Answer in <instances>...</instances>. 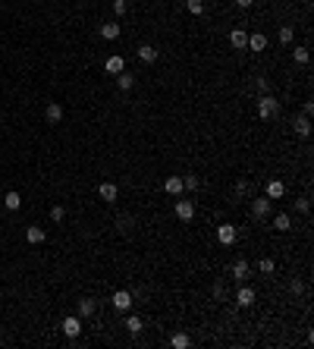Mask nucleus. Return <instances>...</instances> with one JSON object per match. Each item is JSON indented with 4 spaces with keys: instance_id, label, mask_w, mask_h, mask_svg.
<instances>
[{
    "instance_id": "f257e3e1",
    "label": "nucleus",
    "mask_w": 314,
    "mask_h": 349,
    "mask_svg": "<svg viewBox=\"0 0 314 349\" xmlns=\"http://www.w3.org/2000/svg\"><path fill=\"white\" fill-rule=\"evenodd\" d=\"M277 113H280V101L273 95H261L258 98V117L261 120H273Z\"/></svg>"
},
{
    "instance_id": "f03ea898",
    "label": "nucleus",
    "mask_w": 314,
    "mask_h": 349,
    "mask_svg": "<svg viewBox=\"0 0 314 349\" xmlns=\"http://www.w3.org/2000/svg\"><path fill=\"white\" fill-rule=\"evenodd\" d=\"M217 243L220 245H236V227L232 224H220L217 227Z\"/></svg>"
},
{
    "instance_id": "7ed1b4c3",
    "label": "nucleus",
    "mask_w": 314,
    "mask_h": 349,
    "mask_svg": "<svg viewBox=\"0 0 314 349\" xmlns=\"http://www.w3.org/2000/svg\"><path fill=\"white\" fill-rule=\"evenodd\" d=\"M264 192H267V198H270V201H280V198L286 195V183H283V179H267Z\"/></svg>"
},
{
    "instance_id": "20e7f679",
    "label": "nucleus",
    "mask_w": 314,
    "mask_h": 349,
    "mask_svg": "<svg viewBox=\"0 0 314 349\" xmlns=\"http://www.w3.org/2000/svg\"><path fill=\"white\" fill-rule=\"evenodd\" d=\"M110 302H113V308H116V312H129V308H132V293H129V290H116Z\"/></svg>"
},
{
    "instance_id": "39448f33",
    "label": "nucleus",
    "mask_w": 314,
    "mask_h": 349,
    "mask_svg": "<svg viewBox=\"0 0 314 349\" xmlns=\"http://www.w3.org/2000/svg\"><path fill=\"white\" fill-rule=\"evenodd\" d=\"M251 214H255V217L258 220H264L267 217V214H270V198H251Z\"/></svg>"
},
{
    "instance_id": "423d86ee",
    "label": "nucleus",
    "mask_w": 314,
    "mask_h": 349,
    "mask_svg": "<svg viewBox=\"0 0 314 349\" xmlns=\"http://www.w3.org/2000/svg\"><path fill=\"white\" fill-rule=\"evenodd\" d=\"M107 72H110V76H119V72H123L126 70V57H123V53H113V57H107Z\"/></svg>"
},
{
    "instance_id": "0eeeda50",
    "label": "nucleus",
    "mask_w": 314,
    "mask_h": 349,
    "mask_svg": "<svg viewBox=\"0 0 314 349\" xmlns=\"http://www.w3.org/2000/svg\"><path fill=\"white\" fill-rule=\"evenodd\" d=\"M44 120H48V123H53V126H57L60 120H63V107H60L57 101H50V104L44 107Z\"/></svg>"
},
{
    "instance_id": "6e6552de",
    "label": "nucleus",
    "mask_w": 314,
    "mask_h": 349,
    "mask_svg": "<svg viewBox=\"0 0 314 349\" xmlns=\"http://www.w3.org/2000/svg\"><path fill=\"white\" fill-rule=\"evenodd\" d=\"M176 217L179 220H192L195 217V201H176Z\"/></svg>"
},
{
    "instance_id": "1a4fd4ad",
    "label": "nucleus",
    "mask_w": 314,
    "mask_h": 349,
    "mask_svg": "<svg viewBox=\"0 0 314 349\" xmlns=\"http://www.w3.org/2000/svg\"><path fill=\"white\" fill-rule=\"evenodd\" d=\"M63 333H66L69 340H76L79 333H82V321H79V318H66V321H63Z\"/></svg>"
},
{
    "instance_id": "9d476101",
    "label": "nucleus",
    "mask_w": 314,
    "mask_h": 349,
    "mask_svg": "<svg viewBox=\"0 0 314 349\" xmlns=\"http://www.w3.org/2000/svg\"><path fill=\"white\" fill-rule=\"evenodd\" d=\"M98 195H101V201H116L119 198V189L113 183H101V186H98Z\"/></svg>"
},
{
    "instance_id": "9b49d317",
    "label": "nucleus",
    "mask_w": 314,
    "mask_h": 349,
    "mask_svg": "<svg viewBox=\"0 0 314 349\" xmlns=\"http://www.w3.org/2000/svg\"><path fill=\"white\" fill-rule=\"evenodd\" d=\"M230 44L236 51H245V44H248V35H245V29H232L230 32Z\"/></svg>"
},
{
    "instance_id": "f8f14e48",
    "label": "nucleus",
    "mask_w": 314,
    "mask_h": 349,
    "mask_svg": "<svg viewBox=\"0 0 314 349\" xmlns=\"http://www.w3.org/2000/svg\"><path fill=\"white\" fill-rule=\"evenodd\" d=\"M157 57H160V51L154 44H142V48H138V60H142V63H154Z\"/></svg>"
},
{
    "instance_id": "ddd939ff",
    "label": "nucleus",
    "mask_w": 314,
    "mask_h": 349,
    "mask_svg": "<svg viewBox=\"0 0 314 349\" xmlns=\"http://www.w3.org/2000/svg\"><path fill=\"white\" fill-rule=\"evenodd\" d=\"M164 189H166V195H182V176H166Z\"/></svg>"
},
{
    "instance_id": "4468645a",
    "label": "nucleus",
    "mask_w": 314,
    "mask_h": 349,
    "mask_svg": "<svg viewBox=\"0 0 314 349\" xmlns=\"http://www.w3.org/2000/svg\"><path fill=\"white\" fill-rule=\"evenodd\" d=\"M236 302H239L242 308H248L251 302H255V290H251V286H242V290L236 293Z\"/></svg>"
},
{
    "instance_id": "2eb2a0df",
    "label": "nucleus",
    "mask_w": 314,
    "mask_h": 349,
    "mask_svg": "<svg viewBox=\"0 0 314 349\" xmlns=\"http://www.w3.org/2000/svg\"><path fill=\"white\" fill-rule=\"evenodd\" d=\"M25 239H29V243H44V239H48V233H44V227H29V230H25Z\"/></svg>"
},
{
    "instance_id": "dca6fc26",
    "label": "nucleus",
    "mask_w": 314,
    "mask_h": 349,
    "mask_svg": "<svg viewBox=\"0 0 314 349\" xmlns=\"http://www.w3.org/2000/svg\"><path fill=\"white\" fill-rule=\"evenodd\" d=\"M101 38H107V41H116V38H119V25H116V22H104V25H101Z\"/></svg>"
},
{
    "instance_id": "f3484780",
    "label": "nucleus",
    "mask_w": 314,
    "mask_h": 349,
    "mask_svg": "<svg viewBox=\"0 0 314 349\" xmlns=\"http://www.w3.org/2000/svg\"><path fill=\"white\" fill-rule=\"evenodd\" d=\"M245 48H248V51H264L267 48V38L261 35V32H258V35H248V44H245Z\"/></svg>"
},
{
    "instance_id": "a211bd4d",
    "label": "nucleus",
    "mask_w": 314,
    "mask_h": 349,
    "mask_svg": "<svg viewBox=\"0 0 314 349\" xmlns=\"http://www.w3.org/2000/svg\"><path fill=\"white\" fill-rule=\"evenodd\" d=\"M289 227H292V217H289V214H277V217H273V230L286 233Z\"/></svg>"
},
{
    "instance_id": "6ab92c4d",
    "label": "nucleus",
    "mask_w": 314,
    "mask_h": 349,
    "mask_svg": "<svg viewBox=\"0 0 314 349\" xmlns=\"http://www.w3.org/2000/svg\"><path fill=\"white\" fill-rule=\"evenodd\" d=\"M116 85H119V91H129L132 88V85H135V76H129V72H119V76H116Z\"/></svg>"
},
{
    "instance_id": "aec40b11",
    "label": "nucleus",
    "mask_w": 314,
    "mask_h": 349,
    "mask_svg": "<svg viewBox=\"0 0 314 349\" xmlns=\"http://www.w3.org/2000/svg\"><path fill=\"white\" fill-rule=\"evenodd\" d=\"M19 205H22L19 192H6V198H3V208H6V211H19Z\"/></svg>"
},
{
    "instance_id": "412c9836",
    "label": "nucleus",
    "mask_w": 314,
    "mask_h": 349,
    "mask_svg": "<svg viewBox=\"0 0 314 349\" xmlns=\"http://www.w3.org/2000/svg\"><path fill=\"white\" fill-rule=\"evenodd\" d=\"M296 132H298V136H305V139H308V136H311V120H308V117H305V113H302V117H298V120H296Z\"/></svg>"
},
{
    "instance_id": "4be33fe9",
    "label": "nucleus",
    "mask_w": 314,
    "mask_h": 349,
    "mask_svg": "<svg viewBox=\"0 0 314 349\" xmlns=\"http://www.w3.org/2000/svg\"><path fill=\"white\" fill-rule=\"evenodd\" d=\"M232 277H236V280H245V277H248V261L239 258L236 264H232Z\"/></svg>"
},
{
    "instance_id": "5701e85b",
    "label": "nucleus",
    "mask_w": 314,
    "mask_h": 349,
    "mask_svg": "<svg viewBox=\"0 0 314 349\" xmlns=\"http://www.w3.org/2000/svg\"><path fill=\"white\" fill-rule=\"evenodd\" d=\"M95 308H98V302H91V299H82V302H79V314H82V318H91V314H95Z\"/></svg>"
},
{
    "instance_id": "b1692460",
    "label": "nucleus",
    "mask_w": 314,
    "mask_h": 349,
    "mask_svg": "<svg viewBox=\"0 0 314 349\" xmlns=\"http://www.w3.org/2000/svg\"><path fill=\"white\" fill-rule=\"evenodd\" d=\"M126 331L129 333H142V318H138V314H129V318H126Z\"/></svg>"
},
{
    "instance_id": "393cba45",
    "label": "nucleus",
    "mask_w": 314,
    "mask_h": 349,
    "mask_svg": "<svg viewBox=\"0 0 314 349\" xmlns=\"http://www.w3.org/2000/svg\"><path fill=\"white\" fill-rule=\"evenodd\" d=\"M277 38H280V44H292V38H296V32H292V25H283V29L277 32Z\"/></svg>"
},
{
    "instance_id": "a878e982",
    "label": "nucleus",
    "mask_w": 314,
    "mask_h": 349,
    "mask_svg": "<svg viewBox=\"0 0 314 349\" xmlns=\"http://www.w3.org/2000/svg\"><path fill=\"white\" fill-rule=\"evenodd\" d=\"M189 343H192V340L185 337V333H173V337H170V346H173V349H185Z\"/></svg>"
},
{
    "instance_id": "bb28decb",
    "label": "nucleus",
    "mask_w": 314,
    "mask_h": 349,
    "mask_svg": "<svg viewBox=\"0 0 314 349\" xmlns=\"http://www.w3.org/2000/svg\"><path fill=\"white\" fill-rule=\"evenodd\" d=\"M185 10H189L192 16H201L204 13V0H185Z\"/></svg>"
},
{
    "instance_id": "cd10ccee",
    "label": "nucleus",
    "mask_w": 314,
    "mask_h": 349,
    "mask_svg": "<svg viewBox=\"0 0 314 349\" xmlns=\"http://www.w3.org/2000/svg\"><path fill=\"white\" fill-rule=\"evenodd\" d=\"M63 217H66V208H63V205H53V208H50V220H53V224H60Z\"/></svg>"
},
{
    "instance_id": "c85d7f7f",
    "label": "nucleus",
    "mask_w": 314,
    "mask_h": 349,
    "mask_svg": "<svg viewBox=\"0 0 314 349\" xmlns=\"http://www.w3.org/2000/svg\"><path fill=\"white\" fill-rule=\"evenodd\" d=\"M292 57H296V63H308V48H296V51H292Z\"/></svg>"
},
{
    "instance_id": "c756f323",
    "label": "nucleus",
    "mask_w": 314,
    "mask_h": 349,
    "mask_svg": "<svg viewBox=\"0 0 314 349\" xmlns=\"http://www.w3.org/2000/svg\"><path fill=\"white\" fill-rule=\"evenodd\" d=\"M198 186H201V179H198V176H185L182 179V189H198Z\"/></svg>"
},
{
    "instance_id": "7c9ffc66",
    "label": "nucleus",
    "mask_w": 314,
    "mask_h": 349,
    "mask_svg": "<svg viewBox=\"0 0 314 349\" xmlns=\"http://www.w3.org/2000/svg\"><path fill=\"white\" fill-rule=\"evenodd\" d=\"M258 267H261V274H273V267H277V264H273V258H261V264H258Z\"/></svg>"
},
{
    "instance_id": "2f4dec72",
    "label": "nucleus",
    "mask_w": 314,
    "mask_h": 349,
    "mask_svg": "<svg viewBox=\"0 0 314 349\" xmlns=\"http://www.w3.org/2000/svg\"><path fill=\"white\" fill-rule=\"evenodd\" d=\"M126 10H129V3H126V0H113V13H116V16H123Z\"/></svg>"
},
{
    "instance_id": "473e14b6",
    "label": "nucleus",
    "mask_w": 314,
    "mask_h": 349,
    "mask_svg": "<svg viewBox=\"0 0 314 349\" xmlns=\"http://www.w3.org/2000/svg\"><path fill=\"white\" fill-rule=\"evenodd\" d=\"M311 110H314V104H311V101H305V104H302V113H305V117H311Z\"/></svg>"
},
{
    "instance_id": "72a5a7b5",
    "label": "nucleus",
    "mask_w": 314,
    "mask_h": 349,
    "mask_svg": "<svg viewBox=\"0 0 314 349\" xmlns=\"http://www.w3.org/2000/svg\"><path fill=\"white\" fill-rule=\"evenodd\" d=\"M236 3H239V6H242V10H248V6H251V3H255V0H236Z\"/></svg>"
}]
</instances>
